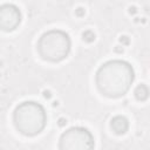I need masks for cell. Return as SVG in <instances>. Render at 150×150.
<instances>
[{
	"mask_svg": "<svg viewBox=\"0 0 150 150\" xmlns=\"http://www.w3.org/2000/svg\"><path fill=\"white\" fill-rule=\"evenodd\" d=\"M134 80L131 66L121 60L108 61L100 67L96 74V84L100 91L109 97H118L125 94Z\"/></svg>",
	"mask_w": 150,
	"mask_h": 150,
	"instance_id": "1",
	"label": "cell"
},
{
	"mask_svg": "<svg viewBox=\"0 0 150 150\" xmlns=\"http://www.w3.org/2000/svg\"><path fill=\"white\" fill-rule=\"evenodd\" d=\"M14 123L19 131L25 135L39 134L46 124V112L36 102H23L14 111Z\"/></svg>",
	"mask_w": 150,
	"mask_h": 150,
	"instance_id": "2",
	"label": "cell"
},
{
	"mask_svg": "<svg viewBox=\"0 0 150 150\" xmlns=\"http://www.w3.org/2000/svg\"><path fill=\"white\" fill-rule=\"evenodd\" d=\"M70 49L69 36L62 30H49L45 33L39 42L38 50L40 55L49 61H61L63 60Z\"/></svg>",
	"mask_w": 150,
	"mask_h": 150,
	"instance_id": "3",
	"label": "cell"
},
{
	"mask_svg": "<svg viewBox=\"0 0 150 150\" xmlns=\"http://www.w3.org/2000/svg\"><path fill=\"white\" fill-rule=\"evenodd\" d=\"M59 146L60 150H93L94 138L87 129L74 127L61 135Z\"/></svg>",
	"mask_w": 150,
	"mask_h": 150,
	"instance_id": "4",
	"label": "cell"
},
{
	"mask_svg": "<svg viewBox=\"0 0 150 150\" xmlns=\"http://www.w3.org/2000/svg\"><path fill=\"white\" fill-rule=\"evenodd\" d=\"M20 12L14 5L0 6V28L4 30H13L20 23Z\"/></svg>",
	"mask_w": 150,
	"mask_h": 150,
	"instance_id": "5",
	"label": "cell"
},
{
	"mask_svg": "<svg viewBox=\"0 0 150 150\" xmlns=\"http://www.w3.org/2000/svg\"><path fill=\"white\" fill-rule=\"evenodd\" d=\"M111 128L115 130V132L117 134H123L127 131L128 129V121L127 118L122 117V116H116L115 118H112L111 121Z\"/></svg>",
	"mask_w": 150,
	"mask_h": 150,
	"instance_id": "6",
	"label": "cell"
}]
</instances>
